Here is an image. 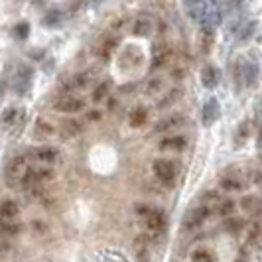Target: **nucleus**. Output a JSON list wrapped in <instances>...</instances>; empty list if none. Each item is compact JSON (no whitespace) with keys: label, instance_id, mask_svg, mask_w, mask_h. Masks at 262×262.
<instances>
[{"label":"nucleus","instance_id":"nucleus-1","mask_svg":"<svg viewBox=\"0 0 262 262\" xmlns=\"http://www.w3.org/2000/svg\"><path fill=\"white\" fill-rule=\"evenodd\" d=\"M28 171H30V164H28L26 156H16L10 160V164L6 166V182L10 187L16 185H24Z\"/></svg>","mask_w":262,"mask_h":262},{"label":"nucleus","instance_id":"nucleus-2","mask_svg":"<svg viewBox=\"0 0 262 262\" xmlns=\"http://www.w3.org/2000/svg\"><path fill=\"white\" fill-rule=\"evenodd\" d=\"M154 173H156V178L162 182L164 185H173L176 184V176H178V166L171 162V160H156L154 162Z\"/></svg>","mask_w":262,"mask_h":262},{"label":"nucleus","instance_id":"nucleus-3","mask_svg":"<svg viewBox=\"0 0 262 262\" xmlns=\"http://www.w3.org/2000/svg\"><path fill=\"white\" fill-rule=\"evenodd\" d=\"M144 217H146V229H148L154 236L162 235V233L166 231V217H164L162 211L150 209L148 211V215H144Z\"/></svg>","mask_w":262,"mask_h":262},{"label":"nucleus","instance_id":"nucleus-4","mask_svg":"<svg viewBox=\"0 0 262 262\" xmlns=\"http://www.w3.org/2000/svg\"><path fill=\"white\" fill-rule=\"evenodd\" d=\"M83 106H85V101H83V99L71 97V95H63L61 99L55 101L53 108H55L57 113H79Z\"/></svg>","mask_w":262,"mask_h":262},{"label":"nucleus","instance_id":"nucleus-5","mask_svg":"<svg viewBox=\"0 0 262 262\" xmlns=\"http://www.w3.org/2000/svg\"><path fill=\"white\" fill-rule=\"evenodd\" d=\"M219 20H221V14H219V8H217V2H215V0H207V4H205V12H203V16H201L199 22L203 24V28L211 30Z\"/></svg>","mask_w":262,"mask_h":262},{"label":"nucleus","instance_id":"nucleus-6","mask_svg":"<svg viewBox=\"0 0 262 262\" xmlns=\"http://www.w3.org/2000/svg\"><path fill=\"white\" fill-rule=\"evenodd\" d=\"M209 213H211L209 207H197V209H193L191 213H187L184 225L185 227H189V229H195V227H199V225L209 217Z\"/></svg>","mask_w":262,"mask_h":262},{"label":"nucleus","instance_id":"nucleus-7","mask_svg":"<svg viewBox=\"0 0 262 262\" xmlns=\"http://www.w3.org/2000/svg\"><path fill=\"white\" fill-rule=\"evenodd\" d=\"M93 77H95V71H85V73H79L73 81H69L66 85V93H71L75 89H83V87H89L91 85Z\"/></svg>","mask_w":262,"mask_h":262},{"label":"nucleus","instance_id":"nucleus-8","mask_svg":"<svg viewBox=\"0 0 262 262\" xmlns=\"http://www.w3.org/2000/svg\"><path fill=\"white\" fill-rule=\"evenodd\" d=\"M217 117H219V103H217L215 99H211V101H207L205 106H203V124H205V126H211V124L217 120Z\"/></svg>","mask_w":262,"mask_h":262},{"label":"nucleus","instance_id":"nucleus-9","mask_svg":"<svg viewBox=\"0 0 262 262\" xmlns=\"http://www.w3.org/2000/svg\"><path fill=\"white\" fill-rule=\"evenodd\" d=\"M22 117H24V111H22L20 106H10V108H6L4 115H2V124H4V128H10L12 124L20 122Z\"/></svg>","mask_w":262,"mask_h":262},{"label":"nucleus","instance_id":"nucleus-10","mask_svg":"<svg viewBox=\"0 0 262 262\" xmlns=\"http://www.w3.org/2000/svg\"><path fill=\"white\" fill-rule=\"evenodd\" d=\"M32 158L38 160V162L50 164V162H53V160L57 158V150H55L53 146H39V148H36V150L32 152Z\"/></svg>","mask_w":262,"mask_h":262},{"label":"nucleus","instance_id":"nucleus-11","mask_svg":"<svg viewBox=\"0 0 262 262\" xmlns=\"http://www.w3.org/2000/svg\"><path fill=\"white\" fill-rule=\"evenodd\" d=\"M18 213H20V205H18L14 199H6V201L0 205V217H2L4 221H12V219H16Z\"/></svg>","mask_w":262,"mask_h":262},{"label":"nucleus","instance_id":"nucleus-12","mask_svg":"<svg viewBox=\"0 0 262 262\" xmlns=\"http://www.w3.org/2000/svg\"><path fill=\"white\" fill-rule=\"evenodd\" d=\"M52 134H55V126H53L52 122H46L43 118H38L36 126H34V136L38 140H43V138H50Z\"/></svg>","mask_w":262,"mask_h":262},{"label":"nucleus","instance_id":"nucleus-13","mask_svg":"<svg viewBox=\"0 0 262 262\" xmlns=\"http://www.w3.org/2000/svg\"><path fill=\"white\" fill-rule=\"evenodd\" d=\"M32 83V73L28 67H20L18 75H16V81H14V89H18V93H26L28 87Z\"/></svg>","mask_w":262,"mask_h":262},{"label":"nucleus","instance_id":"nucleus-14","mask_svg":"<svg viewBox=\"0 0 262 262\" xmlns=\"http://www.w3.org/2000/svg\"><path fill=\"white\" fill-rule=\"evenodd\" d=\"M201 83H203L207 89H213V87L219 83V71L213 66H207L201 71Z\"/></svg>","mask_w":262,"mask_h":262},{"label":"nucleus","instance_id":"nucleus-15","mask_svg":"<svg viewBox=\"0 0 262 262\" xmlns=\"http://www.w3.org/2000/svg\"><path fill=\"white\" fill-rule=\"evenodd\" d=\"M185 148V138L173 136V138H164L160 142V150H170V152H180Z\"/></svg>","mask_w":262,"mask_h":262},{"label":"nucleus","instance_id":"nucleus-16","mask_svg":"<svg viewBox=\"0 0 262 262\" xmlns=\"http://www.w3.org/2000/svg\"><path fill=\"white\" fill-rule=\"evenodd\" d=\"M146 120H148V111L142 108V106L134 108V111L130 113V124L134 126V128H138V126L146 124Z\"/></svg>","mask_w":262,"mask_h":262},{"label":"nucleus","instance_id":"nucleus-17","mask_svg":"<svg viewBox=\"0 0 262 262\" xmlns=\"http://www.w3.org/2000/svg\"><path fill=\"white\" fill-rule=\"evenodd\" d=\"M81 132V124H79V120H73V118H69V120H63V124H61V136H75Z\"/></svg>","mask_w":262,"mask_h":262},{"label":"nucleus","instance_id":"nucleus-18","mask_svg":"<svg viewBox=\"0 0 262 262\" xmlns=\"http://www.w3.org/2000/svg\"><path fill=\"white\" fill-rule=\"evenodd\" d=\"M132 32H134V36H148L152 32V22L148 18H140V20L134 22V30Z\"/></svg>","mask_w":262,"mask_h":262},{"label":"nucleus","instance_id":"nucleus-19","mask_svg":"<svg viewBox=\"0 0 262 262\" xmlns=\"http://www.w3.org/2000/svg\"><path fill=\"white\" fill-rule=\"evenodd\" d=\"M182 120H184L182 117L164 118L160 124H156V132H166V130H170V128H176V126H180V122H182Z\"/></svg>","mask_w":262,"mask_h":262},{"label":"nucleus","instance_id":"nucleus-20","mask_svg":"<svg viewBox=\"0 0 262 262\" xmlns=\"http://www.w3.org/2000/svg\"><path fill=\"white\" fill-rule=\"evenodd\" d=\"M108 89H111V83H108V81H103V83H99V85L95 87V91H93V101H95V103L103 101L106 95H108Z\"/></svg>","mask_w":262,"mask_h":262},{"label":"nucleus","instance_id":"nucleus-21","mask_svg":"<svg viewBox=\"0 0 262 262\" xmlns=\"http://www.w3.org/2000/svg\"><path fill=\"white\" fill-rule=\"evenodd\" d=\"M0 229H2V233H4V235H8V236L18 235V233L22 231V227H20V225L10 223V221H4V219H2V225H0Z\"/></svg>","mask_w":262,"mask_h":262},{"label":"nucleus","instance_id":"nucleus-22","mask_svg":"<svg viewBox=\"0 0 262 262\" xmlns=\"http://www.w3.org/2000/svg\"><path fill=\"white\" fill-rule=\"evenodd\" d=\"M262 238V229L258 225H252V229L249 231V245L250 247H256Z\"/></svg>","mask_w":262,"mask_h":262},{"label":"nucleus","instance_id":"nucleus-23","mask_svg":"<svg viewBox=\"0 0 262 262\" xmlns=\"http://www.w3.org/2000/svg\"><path fill=\"white\" fill-rule=\"evenodd\" d=\"M191 260H215V256L211 254L209 250H205V249H197L191 252Z\"/></svg>","mask_w":262,"mask_h":262},{"label":"nucleus","instance_id":"nucleus-24","mask_svg":"<svg viewBox=\"0 0 262 262\" xmlns=\"http://www.w3.org/2000/svg\"><path fill=\"white\" fill-rule=\"evenodd\" d=\"M170 57V50L168 48H162L160 52H156V57H154V67H162Z\"/></svg>","mask_w":262,"mask_h":262},{"label":"nucleus","instance_id":"nucleus-25","mask_svg":"<svg viewBox=\"0 0 262 262\" xmlns=\"http://www.w3.org/2000/svg\"><path fill=\"white\" fill-rule=\"evenodd\" d=\"M256 73H258V66H254V63H247V67H245V77H247V85L254 83V79H256Z\"/></svg>","mask_w":262,"mask_h":262},{"label":"nucleus","instance_id":"nucleus-26","mask_svg":"<svg viewBox=\"0 0 262 262\" xmlns=\"http://www.w3.org/2000/svg\"><path fill=\"white\" fill-rule=\"evenodd\" d=\"M59 20H61V14L57 12V10H52V12L46 14L43 24H46V26H57V24H59Z\"/></svg>","mask_w":262,"mask_h":262},{"label":"nucleus","instance_id":"nucleus-27","mask_svg":"<svg viewBox=\"0 0 262 262\" xmlns=\"http://www.w3.org/2000/svg\"><path fill=\"white\" fill-rule=\"evenodd\" d=\"M117 48V38H113V39H106L105 43L101 46V55L103 57H108L111 53H113V50Z\"/></svg>","mask_w":262,"mask_h":262},{"label":"nucleus","instance_id":"nucleus-28","mask_svg":"<svg viewBox=\"0 0 262 262\" xmlns=\"http://www.w3.org/2000/svg\"><path fill=\"white\" fill-rule=\"evenodd\" d=\"M221 187L227 189V191H236V189H241V182H238V180H229V178H225L223 182H221Z\"/></svg>","mask_w":262,"mask_h":262},{"label":"nucleus","instance_id":"nucleus-29","mask_svg":"<svg viewBox=\"0 0 262 262\" xmlns=\"http://www.w3.org/2000/svg\"><path fill=\"white\" fill-rule=\"evenodd\" d=\"M28 32H30V26H28L26 22H22V24L14 26V36H16V38L24 39L28 36Z\"/></svg>","mask_w":262,"mask_h":262},{"label":"nucleus","instance_id":"nucleus-30","mask_svg":"<svg viewBox=\"0 0 262 262\" xmlns=\"http://www.w3.org/2000/svg\"><path fill=\"white\" fill-rule=\"evenodd\" d=\"M256 205H258V199H256V197H245V199H243V209L254 211Z\"/></svg>","mask_w":262,"mask_h":262},{"label":"nucleus","instance_id":"nucleus-31","mask_svg":"<svg viewBox=\"0 0 262 262\" xmlns=\"http://www.w3.org/2000/svg\"><path fill=\"white\" fill-rule=\"evenodd\" d=\"M201 41H203V52H209L211 41H213V34H211V30L203 32V38H201Z\"/></svg>","mask_w":262,"mask_h":262},{"label":"nucleus","instance_id":"nucleus-32","mask_svg":"<svg viewBox=\"0 0 262 262\" xmlns=\"http://www.w3.org/2000/svg\"><path fill=\"white\" fill-rule=\"evenodd\" d=\"M243 221H241V219H238V221H236V219H229V221H227V229H229V231H241V229H243Z\"/></svg>","mask_w":262,"mask_h":262},{"label":"nucleus","instance_id":"nucleus-33","mask_svg":"<svg viewBox=\"0 0 262 262\" xmlns=\"http://www.w3.org/2000/svg\"><path fill=\"white\" fill-rule=\"evenodd\" d=\"M97 258H105V260H124L122 254H115V252H106V254H97Z\"/></svg>","mask_w":262,"mask_h":262},{"label":"nucleus","instance_id":"nucleus-34","mask_svg":"<svg viewBox=\"0 0 262 262\" xmlns=\"http://www.w3.org/2000/svg\"><path fill=\"white\" fill-rule=\"evenodd\" d=\"M233 209H235V203H233V201H225L223 205L219 207V213H221V215H229Z\"/></svg>","mask_w":262,"mask_h":262},{"label":"nucleus","instance_id":"nucleus-35","mask_svg":"<svg viewBox=\"0 0 262 262\" xmlns=\"http://www.w3.org/2000/svg\"><path fill=\"white\" fill-rule=\"evenodd\" d=\"M254 26H256V24H254V22H252V24H247V26H245V32H243V34H241V39H247V38H250V36H252V34H254Z\"/></svg>","mask_w":262,"mask_h":262},{"label":"nucleus","instance_id":"nucleus-36","mask_svg":"<svg viewBox=\"0 0 262 262\" xmlns=\"http://www.w3.org/2000/svg\"><path fill=\"white\" fill-rule=\"evenodd\" d=\"M87 118H89V120H99V118H101V113H99V111H93V113L87 115Z\"/></svg>","mask_w":262,"mask_h":262}]
</instances>
